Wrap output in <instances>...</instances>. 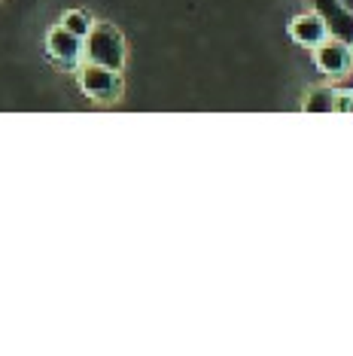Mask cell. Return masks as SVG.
<instances>
[{"instance_id": "10", "label": "cell", "mask_w": 353, "mask_h": 356, "mask_svg": "<svg viewBox=\"0 0 353 356\" xmlns=\"http://www.w3.org/2000/svg\"><path fill=\"white\" fill-rule=\"evenodd\" d=\"M338 3H341L344 10H347V13H353V0H338Z\"/></svg>"}, {"instance_id": "5", "label": "cell", "mask_w": 353, "mask_h": 356, "mask_svg": "<svg viewBox=\"0 0 353 356\" xmlns=\"http://www.w3.org/2000/svg\"><path fill=\"white\" fill-rule=\"evenodd\" d=\"M286 34H290V40L295 46H304V49H314V46L326 43L329 37H332V31H329L326 19L320 15L317 10L311 13H299L290 19V25H286Z\"/></svg>"}, {"instance_id": "1", "label": "cell", "mask_w": 353, "mask_h": 356, "mask_svg": "<svg viewBox=\"0 0 353 356\" xmlns=\"http://www.w3.org/2000/svg\"><path fill=\"white\" fill-rule=\"evenodd\" d=\"M125 37L122 31L110 22H95L92 31L83 40V61L101 64L110 70H122L125 67Z\"/></svg>"}, {"instance_id": "6", "label": "cell", "mask_w": 353, "mask_h": 356, "mask_svg": "<svg viewBox=\"0 0 353 356\" xmlns=\"http://www.w3.org/2000/svg\"><path fill=\"white\" fill-rule=\"evenodd\" d=\"M314 3V10L326 19L329 31H332V37L344 40V43L353 46V13H347L338 0H311Z\"/></svg>"}, {"instance_id": "9", "label": "cell", "mask_w": 353, "mask_h": 356, "mask_svg": "<svg viewBox=\"0 0 353 356\" xmlns=\"http://www.w3.org/2000/svg\"><path fill=\"white\" fill-rule=\"evenodd\" d=\"M332 113H353V88H335V110Z\"/></svg>"}, {"instance_id": "4", "label": "cell", "mask_w": 353, "mask_h": 356, "mask_svg": "<svg viewBox=\"0 0 353 356\" xmlns=\"http://www.w3.org/2000/svg\"><path fill=\"white\" fill-rule=\"evenodd\" d=\"M46 55L55 67L61 70H76L83 64V40L76 34H70L67 28L55 25L49 34H46Z\"/></svg>"}, {"instance_id": "2", "label": "cell", "mask_w": 353, "mask_h": 356, "mask_svg": "<svg viewBox=\"0 0 353 356\" xmlns=\"http://www.w3.org/2000/svg\"><path fill=\"white\" fill-rule=\"evenodd\" d=\"M76 83L83 88V95L95 104H116L122 98V74L119 70H110V67H101V64H92V61H83L76 67Z\"/></svg>"}, {"instance_id": "3", "label": "cell", "mask_w": 353, "mask_h": 356, "mask_svg": "<svg viewBox=\"0 0 353 356\" xmlns=\"http://www.w3.org/2000/svg\"><path fill=\"white\" fill-rule=\"evenodd\" d=\"M314 64L320 74H326L332 79L347 76V74H353V46L338 37H329L326 43L314 46Z\"/></svg>"}, {"instance_id": "8", "label": "cell", "mask_w": 353, "mask_h": 356, "mask_svg": "<svg viewBox=\"0 0 353 356\" xmlns=\"http://www.w3.org/2000/svg\"><path fill=\"white\" fill-rule=\"evenodd\" d=\"M92 25H95V19L88 13H83V10H67L61 15V28H67L70 34H76L79 40H85V34L92 31Z\"/></svg>"}, {"instance_id": "7", "label": "cell", "mask_w": 353, "mask_h": 356, "mask_svg": "<svg viewBox=\"0 0 353 356\" xmlns=\"http://www.w3.org/2000/svg\"><path fill=\"white\" fill-rule=\"evenodd\" d=\"M302 110L304 113H332L335 110V86H329V83L311 86L308 95L302 98Z\"/></svg>"}]
</instances>
